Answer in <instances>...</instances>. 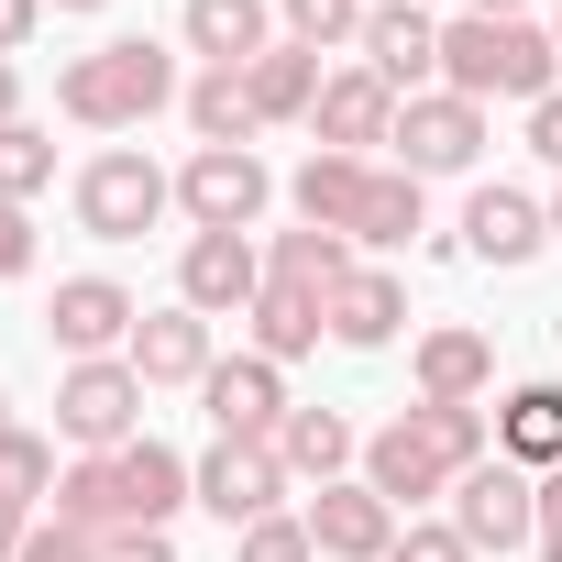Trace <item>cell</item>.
Masks as SVG:
<instances>
[{"label": "cell", "instance_id": "cell-1", "mask_svg": "<svg viewBox=\"0 0 562 562\" xmlns=\"http://www.w3.org/2000/svg\"><path fill=\"white\" fill-rule=\"evenodd\" d=\"M485 463V408H397L375 441H364V485L386 507H419V496H452L463 474Z\"/></svg>", "mask_w": 562, "mask_h": 562}, {"label": "cell", "instance_id": "cell-2", "mask_svg": "<svg viewBox=\"0 0 562 562\" xmlns=\"http://www.w3.org/2000/svg\"><path fill=\"white\" fill-rule=\"evenodd\" d=\"M166 100H188V78H177V56H166L155 34H111V45H89V56L56 78V111L89 122V133H133V122H155Z\"/></svg>", "mask_w": 562, "mask_h": 562}, {"label": "cell", "instance_id": "cell-3", "mask_svg": "<svg viewBox=\"0 0 562 562\" xmlns=\"http://www.w3.org/2000/svg\"><path fill=\"white\" fill-rule=\"evenodd\" d=\"M441 89L452 100H551L562 89V45L540 34V23H485V12H463V23H441Z\"/></svg>", "mask_w": 562, "mask_h": 562}, {"label": "cell", "instance_id": "cell-4", "mask_svg": "<svg viewBox=\"0 0 562 562\" xmlns=\"http://www.w3.org/2000/svg\"><path fill=\"white\" fill-rule=\"evenodd\" d=\"M166 210H177V177H166L155 155L111 144V155L78 166V232H100V243H144Z\"/></svg>", "mask_w": 562, "mask_h": 562}, {"label": "cell", "instance_id": "cell-5", "mask_svg": "<svg viewBox=\"0 0 562 562\" xmlns=\"http://www.w3.org/2000/svg\"><path fill=\"white\" fill-rule=\"evenodd\" d=\"M265 199H276V166H265L254 144H199V155L177 166V210H188V232H254Z\"/></svg>", "mask_w": 562, "mask_h": 562}, {"label": "cell", "instance_id": "cell-6", "mask_svg": "<svg viewBox=\"0 0 562 562\" xmlns=\"http://www.w3.org/2000/svg\"><path fill=\"white\" fill-rule=\"evenodd\" d=\"M144 397H155V386H144L122 353H89V364L56 375V430H67L78 452H122V441H144V430H133Z\"/></svg>", "mask_w": 562, "mask_h": 562}, {"label": "cell", "instance_id": "cell-7", "mask_svg": "<svg viewBox=\"0 0 562 562\" xmlns=\"http://www.w3.org/2000/svg\"><path fill=\"white\" fill-rule=\"evenodd\" d=\"M452 529H463L474 551H518V540H540V474L507 463V452H485V463L452 485Z\"/></svg>", "mask_w": 562, "mask_h": 562}, {"label": "cell", "instance_id": "cell-8", "mask_svg": "<svg viewBox=\"0 0 562 562\" xmlns=\"http://www.w3.org/2000/svg\"><path fill=\"white\" fill-rule=\"evenodd\" d=\"M177 299H188L199 321H243V310L265 299V254H254V232H188V254H177Z\"/></svg>", "mask_w": 562, "mask_h": 562}, {"label": "cell", "instance_id": "cell-9", "mask_svg": "<svg viewBox=\"0 0 562 562\" xmlns=\"http://www.w3.org/2000/svg\"><path fill=\"white\" fill-rule=\"evenodd\" d=\"M485 155V111L474 100H452V89H430V100H397V166L430 188V177H463Z\"/></svg>", "mask_w": 562, "mask_h": 562}, {"label": "cell", "instance_id": "cell-10", "mask_svg": "<svg viewBox=\"0 0 562 562\" xmlns=\"http://www.w3.org/2000/svg\"><path fill=\"white\" fill-rule=\"evenodd\" d=\"M199 408H210V430H221V441H276V430H288V364L232 353V364H210V375H199Z\"/></svg>", "mask_w": 562, "mask_h": 562}, {"label": "cell", "instance_id": "cell-11", "mask_svg": "<svg viewBox=\"0 0 562 562\" xmlns=\"http://www.w3.org/2000/svg\"><path fill=\"white\" fill-rule=\"evenodd\" d=\"M45 331H56L67 364H89V353H133L144 310H133V288H111V276H67V288L45 299Z\"/></svg>", "mask_w": 562, "mask_h": 562}, {"label": "cell", "instance_id": "cell-12", "mask_svg": "<svg viewBox=\"0 0 562 562\" xmlns=\"http://www.w3.org/2000/svg\"><path fill=\"white\" fill-rule=\"evenodd\" d=\"M276 496H288V463H276V441H210V452H199V507H210L221 529L276 518Z\"/></svg>", "mask_w": 562, "mask_h": 562}, {"label": "cell", "instance_id": "cell-13", "mask_svg": "<svg viewBox=\"0 0 562 562\" xmlns=\"http://www.w3.org/2000/svg\"><path fill=\"white\" fill-rule=\"evenodd\" d=\"M299 518H310V540H321V562H386V551H397V529H408V518H397V507H386V496H375L364 474H342V485H321V496H310Z\"/></svg>", "mask_w": 562, "mask_h": 562}, {"label": "cell", "instance_id": "cell-14", "mask_svg": "<svg viewBox=\"0 0 562 562\" xmlns=\"http://www.w3.org/2000/svg\"><path fill=\"white\" fill-rule=\"evenodd\" d=\"M321 155H364V144H397V89L375 67H331L321 78V111H310Z\"/></svg>", "mask_w": 562, "mask_h": 562}, {"label": "cell", "instance_id": "cell-15", "mask_svg": "<svg viewBox=\"0 0 562 562\" xmlns=\"http://www.w3.org/2000/svg\"><path fill=\"white\" fill-rule=\"evenodd\" d=\"M364 67H375L397 100H430V89H441V23L419 12V0H386V12L364 23Z\"/></svg>", "mask_w": 562, "mask_h": 562}, {"label": "cell", "instance_id": "cell-16", "mask_svg": "<svg viewBox=\"0 0 562 562\" xmlns=\"http://www.w3.org/2000/svg\"><path fill=\"white\" fill-rule=\"evenodd\" d=\"M111 485H122V529H166L177 507H199V463H177L166 441H122Z\"/></svg>", "mask_w": 562, "mask_h": 562}, {"label": "cell", "instance_id": "cell-17", "mask_svg": "<svg viewBox=\"0 0 562 562\" xmlns=\"http://www.w3.org/2000/svg\"><path fill=\"white\" fill-rule=\"evenodd\" d=\"M321 321H331V342H342V353H386V342L408 331V288H397L386 265H353L342 288H331V310H321Z\"/></svg>", "mask_w": 562, "mask_h": 562}, {"label": "cell", "instance_id": "cell-18", "mask_svg": "<svg viewBox=\"0 0 562 562\" xmlns=\"http://www.w3.org/2000/svg\"><path fill=\"white\" fill-rule=\"evenodd\" d=\"M551 243V210L540 199H518V188H474L463 199V254L474 265H529Z\"/></svg>", "mask_w": 562, "mask_h": 562}, {"label": "cell", "instance_id": "cell-19", "mask_svg": "<svg viewBox=\"0 0 562 562\" xmlns=\"http://www.w3.org/2000/svg\"><path fill=\"white\" fill-rule=\"evenodd\" d=\"M122 364H133L144 386H199L221 353H210V321L177 299V310H144V331H133V353H122Z\"/></svg>", "mask_w": 562, "mask_h": 562}, {"label": "cell", "instance_id": "cell-20", "mask_svg": "<svg viewBox=\"0 0 562 562\" xmlns=\"http://www.w3.org/2000/svg\"><path fill=\"white\" fill-rule=\"evenodd\" d=\"M177 34H188L199 67H254V56L276 45V0H188Z\"/></svg>", "mask_w": 562, "mask_h": 562}, {"label": "cell", "instance_id": "cell-21", "mask_svg": "<svg viewBox=\"0 0 562 562\" xmlns=\"http://www.w3.org/2000/svg\"><path fill=\"white\" fill-rule=\"evenodd\" d=\"M485 386H496V342H485V331H463V321L419 331V397H430V408H474Z\"/></svg>", "mask_w": 562, "mask_h": 562}, {"label": "cell", "instance_id": "cell-22", "mask_svg": "<svg viewBox=\"0 0 562 562\" xmlns=\"http://www.w3.org/2000/svg\"><path fill=\"white\" fill-rule=\"evenodd\" d=\"M276 463H288V485H342V463H364V441H353L342 408H288V430H276Z\"/></svg>", "mask_w": 562, "mask_h": 562}, {"label": "cell", "instance_id": "cell-23", "mask_svg": "<svg viewBox=\"0 0 562 562\" xmlns=\"http://www.w3.org/2000/svg\"><path fill=\"white\" fill-rule=\"evenodd\" d=\"M342 276H353V243H342V232H310V221H299V232H276V243H265V288H299V299L331 310Z\"/></svg>", "mask_w": 562, "mask_h": 562}, {"label": "cell", "instance_id": "cell-24", "mask_svg": "<svg viewBox=\"0 0 562 562\" xmlns=\"http://www.w3.org/2000/svg\"><path fill=\"white\" fill-rule=\"evenodd\" d=\"M364 177H375V155H310V166L288 177V199H299V221H310V232H353Z\"/></svg>", "mask_w": 562, "mask_h": 562}, {"label": "cell", "instance_id": "cell-25", "mask_svg": "<svg viewBox=\"0 0 562 562\" xmlns=\"http://www.w3.org/2000/svg\"><path fill=\"white\" fill-rule=\"evenodd\" d=\"M177 111H188V133H199V144H254V133H265V111H254L243 67H199Z\"/></svg>", "mask_w": 562, "mask_h": 562}, {"label": "cell", "instance_id": "cell-26", "mask_svg": "<svg viewBox=\"0 0 562 562\" xmlns=\"http://www.w3.org/2000/svg\"><path fill=\"white\" fill-rule=\"evenodd\" d=\"M496 452L529 463V474H551V463H562V386H507V408H496Z\"/></svg>", "mask_w": 562, "mask_h": 562}, {"label": "cell", "instance_id": "cell-27", "mask_svg": "<svg viewBox=\"0 0 562 562\" xmlns=\"http://www.w3.org/2000/svg\"><path fill=\"white\" fill-rule=\"evenodd\" d=\"M243 89H254L265 122H310V111H321V56H310V45H265V56L243 67Z\"/></svg>", "mask_w": 562, "mask_h": 562}, {"label": "cell", "instance_id": "cell-28", "mask_svg": "<svg viewBox=\"0 0 562 562\" xmlns=\"http://www.w3.org/2000/svg\"><path fill=\"white\" fill-rule=\"evenodd\" d=\"M243 321H254V353H265V364H299V353H321V331H331L321 299H299V288H265Z\"/></svg>", "mask_w": 562, "mask_h": 562}, {"label": "cell", "instance_id": "cell-29", "mask_svg": "<svg viewBox=\"0 0 562 562\" xmlns=\"http://www.w3.org/2000/svg\"><path fill=\"white\" fill-rule=\"evenodd\" d=\"M408 232H419V177H408V166H375V177H364V210H353L342 243H408Z\"/></svg>", "mask_w": 562, "mask_h": 562}, {"label": "cell", "instance_id": "cell-30", "mask_svg": "<svg viewBox=\"0 0 562 562\" xmlns=\"http://www.w3.org/2000/svg\"><path fill=\"white\" fill-rule=\"evenodd\" d=\"M45 507H56L67 529H89V540H100V529H122V485H111V452H89V463H67Z\"/></svg>", "mask_w": 562, "mask_h": 562}, {"label": "cell", "instance_id": "cell-31", "mask_svg": "<svg viewBox=\"0 0 562 562\" xmlns=\"http://www.w3.org/2000/svg\"><path fill=\"white\" fill-rule=\"evenodd\" d=\"M276 23H288V45L331 56V45H364V23H375V0H276Z\"/></svg>", "mask_w": 562, "mask_h": 562}, {"label": "cell", "instance_id": "cell-32", "mask_svg": "<svg viewBox=\"0 0 562 562\" xmlns=\"http://www.w3.org/2000/svg\"><path fill=\"white\" fill-rule=\"evenodd\" d=\"M56 188V133L45 122H0V199H34Z\"/></svg>", "mask_w": 562, "mask_h": 562}, {"label": "cell", "instance_id": "cell-33", "mask_svg": "<svg viewBox=\"0 0 562 562\" xmlns=\"http://www.w3.org/2000/svg\"><path fill=\"white\" fill-rule=\"evenodd\" d=\"M0 496H12V507H45V496H56V441L0 430Z\"/></svg>", "mask_w": 562, "mask_h": 562}, {"label": "cell", "instance_id": "cell-34", "mask_svg": "<svg viewBox=\"0 0 562 562\" xmlns=\"http://www.w3.org/2000/svg\"><path fill=\"white\" fill-rule=\"evenodd\" d=\"M232 562H321V540H310V518H254V529H232Z\"/></svg>", "mask_w": 562, "mask_h": 562}, {"label": "cell", "instance_id": "cell-35", "mask_svg": "<svg viewBox=\"0 0 562 562\" xmlns=\"http://www.w3.org/2000/svg\"><path fill=\"white\" fill-rule=\"evenodd\" d=\"M386 562H485V551H474V540H463V529H452V518H408V529H397V551H386Z\"/></svg>", "mask_w": 562, "mask_h": 562}, {"label": "cell", "instance_id": "cell-36", "mask_svg": "<svg viewBox=\"0 0 562 562\" xmlns=\"http://www.w3.org/2000/svg\"><path fill=\"white\" fill-rule=\"evenodd\" d=\"M12 562H100V540H89V529H67V518H34V540H23Z\"/></svg>", "mask_w": 562, "mask_h": 562}, {"label": "cell", "instance_id": "cell-37", "mask_svg": "<svg viewBox=\"0 0 562 562\" xmlns=\"http://www.w3.org/2000/svg\"><path fill=\"white\" fill-rule=\"evenodd\" d=\"M12 276H34V221H23V199H0V288Z\"/></svg>", "mask_w": 562, "mask_h": 562}, {"label": "cell", "instance_id": "cell-38", "mask_svg": "<svg viewBox=\"0 0 562 562\" xmlns=\"http://www.w3.org/2000/svg\"><path fill=\"white\" fill-rule=\"evenodd\" d=\"M100 562H177L166 529H100Z\"/></svg>", "mask_w": 562, "mask_h": 562}, {"label": "cell", "instance_id": "cell-39", "mask_svg": "<svg viewBox=\"0 0 562 562\" xmlns=\"http://www.w3.org/2000/svg\"><path fill=\"white\" fill-rule=\"evenodd\" d=\"M529 155H540V166H562V89H551V100H529Z\"/></svg>", "mask_w": 562, "mask_h": 562}, {"label": "cell", "instance_id": "cell-40", "mask_svg": "<svg viewBox=\"0 0 562 562\" xmlns=\"http://www.w3.org/2000/svg\"><path fill=\"white\" fill-rule=\"evenodd\" d=\"M34 23H45V0H0V56H23Z\"/></svg>", "mask_w": 562, "mask_h": 562}, {"label": "cell", "instance_id": "cell-41", "mask_svg": "<svg viewBox=\"0 0 562 562\" xmlns=\"http://www.w3.org/2000/svg\"><path fill=\"white\" fill-rule=\"evenodd\" d=\"M23 540H34V507H12V496H0V562H12Z\"/></svg>", "mask_w": 562, "mask_h": 562}, {"label": "cell", "instance_id": "cell-42", "mask_svg": "<svg viewBox=\"0 0 562 562\" xmlns=\"http://www.w3.org/2000/svg\"><path fill=\"white\" fill-rule=\"evenodd\" d=\"M0 122H23V78H12V56H0Z\"/></svg>", "mask_w": 562, "mask_h": 562}, {"label": "cell", "instance_id": "cell-43", "mask_svg": "<svg viewBox=\"0 0 562 562\" xmlns=\"http://www.w3.org/2000/svg\"><path fill=\"white\" fill-rule=\"evenodd\" d=\"M463 12H485V23H518V12H529V0H463Z\"/></svg>", "mask_w": 562, "mask_h": 562}, {"label": "cell", "instance_id": "cell-44", "mask_svg": "<svg viewBox=\"0 0 562 562\" xmlns=\"http://www.w3.org/2000/svg\"><path fill=\"white\" fill-rule=\"evenodd\" d=\"M540 518H562V463H551V474H540Z\"/></svg>", "mask_w": 562, "mask_h": 562}, {"label": "cell", "instance_id": "cell-45", "mask_svg": "<svg viewBox=\"0 0 562 562\" xmlns=\"http://www.w3.org/2000/svg\"><path fill=\"white\" fill-rule=\"evenodd\" d=\"M540 562H562V518H540Z\"/></svg>", "mask_w": 562, "mask_h": 562}, {"label": "cell", "instance_id": "cell-46", "mask_svg": "<svg viewBox=\"0 0 562 562\" xmlns=\"http://www.w3.org/2000/svg\"><path fill=\"white\" fill-rule=\"evenodd\" d=\"M45 12H111V0H45Z\"/></svg>", "mask_w": 562, "mask_h": 562}, {"label": "cell", "instance_id": "cell-47", "mask_svg": "<svg viewBox=\"0 0 562 562\" xmlns=\"http://www.w3.org/2000/svg\"><path fill=\"white\" fill-rule=\"evenodd\" d=\"M551 243H562V188H551Z\"/></svg>", "mask_w": 562, "mask_h": 562}, {"label": "cell", "instance_id": "cell-48", "mask_svg": "<svg viewBox=\"0 0 562 562\" xmlns=\"http://www.w3.org/2000/svg\"><path fill=\"white\" fill-rule=\"evenodd\" d=\"M551 45H562V23H551Z\"/></svg>", "mask_w": 562, "mask_h": 562}, {"label": "cell", "instance_id": "cell-49", "mask_svg": "<svg viewBox=\"0 0 562 562\" xmlns=\"http://www.w3.org/2000/svg\"><path fill=\"white\" fill-rule=\"evenodd\" d=\"M0 430H12V419H0Z\"/></svg>", "mask_w": 562, "mask_h": 562}, {"label": "cell", "instance_id": "cell-50", "mask_svg": "<svg viewBox=\"0 0 562 562\" xmlns=\"http://www.w3.org/2000/svg\"><path fill=\"white\" fill-rule=\"evenodd\" d=\"M375 12H386V0H375Z\"/></svg>", "mask_w": 562, "mask_h": 562}]
</instances>
